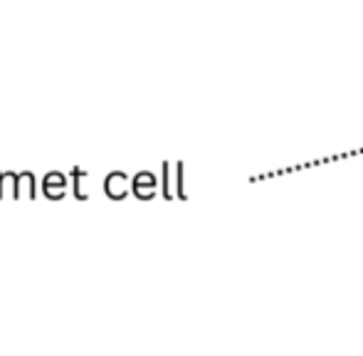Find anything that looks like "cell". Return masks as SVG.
Masks as SVG:
<instances>
[{
	"instance_id": "cell-1",
	"label": "cell",
	"mask_w": 363,
	"mask_h": 356,
	"mask_svg": "<svg viewBox=\"0 0 363 356\" xmlns=\"http://www.w3.org/2000/svg\"><path fill=\"white\" fill-rule=\"evenodd\" d=\"M65 188H67V181H65L60 174L45 178V193H48V196H62Z\"/></svg>"
},
{
	"instance_id": "cell-2",
	"label": "cell",
	"mask_w": 363,
	"mask_h": 356,
	"mask_svg": "<svg viewBox=\"0 0 363 356\" xmlns=\"http://www.w3.org/2000/svg\"><path fill=\"white\" fill-rule=\"evenodd\" d=\"M124 176H111L109 183H106V188H109L111 196H121L124 193V181H121Z\"/></svg>"
}]
</instances>
